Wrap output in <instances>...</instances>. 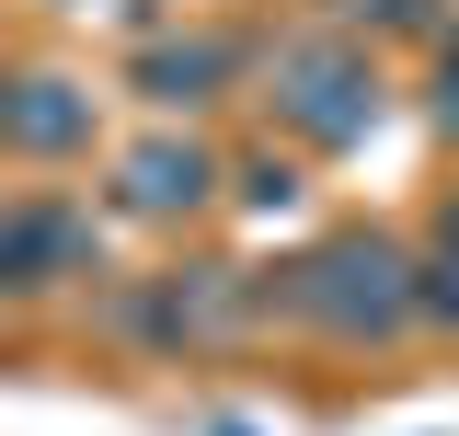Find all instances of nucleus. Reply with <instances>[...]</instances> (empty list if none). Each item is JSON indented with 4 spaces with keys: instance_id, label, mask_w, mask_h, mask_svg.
Wrapping results in <instances>:
<instances>
[{
    "instance_id": "nucleus-1",
    "label": "nucleus",
    "mask_w": 459,
    "mask_h": 436,
    "mask_svg": "<svg viewBox=\"0 0 459 436\" xmlns=\"http://www.w3.org/2000/svg\"><path fill=\"white\" fill-rule=\"evenodd\" d=\"M264 104H276V126L299 150H368L379 115H391V69L368 57V35L322 23V35H287L264 57Z\"/></svg>"
},
{
    "instance_id": "nucleus-2",
    "label": "nucleus",
    "mask_w": 459,
    "mask_h": 436,
    "mask_svg": "<svg viewBox=\"0 0 459 436\" xmlns=\"http://www.w3.org/2000/svg\"><path fill=\"white\" fill-rule=\"evenodd\" d=\"M413 275H425V253H402L391 230H344V241H322V253L287 265V310L310 333H333V344H391V333L425 322L413 310Z\"/></svg>"
},
{
    "instance_id": "nucleus-3",
    "label": "nucleus",
    "mask_w": 459,
    "mask_h": 436,
    "mask_svg": "<svg viewBox=\"0 0 459 436\" xmlns=\"http://www.w3.org/2000/svg\"><path fill=\"white\" fill-rule=\"evenodd\" d=\"M115 207L150 218V230L207 218V207H219V150H207V138H184V126H150V138L115 161Z\"/></svg>"
},
{
    "instance_id": "nucleus-4",
    "label": "nucleus",
    "mask_w": 459,
    "mask_h": 436,
    "mask_svg": "<svg viewBox=\"0 0 459 436\" xmlns=\"http://www.w3.org/2000/svg\"><path fill=\"white\" fill-rule=\"evenodd\" d=\"M253 69V47L241 35H161V47H138V104H161V115H195V104H219L230 81Z\"/></svg>"
},
{
    "instance_id": "nucleus-5",
    "label": "nucleus",
    "mask_w": 459,
    "mask_h": 436,
    "mask_svg": "<svg viewBox=\"0 0 459 436\" xmlns=\"http://www.w3.org/2000/svg\"><path fill=\"white\" fill-rule=\"evenodd\" d=\"M92 138H104L92 81H69V69H23V81H12V150H23V161H81Z\"/></svg>"
},
{
    "instance_id": "nucleus-6",
    "label": "nucleus",
    "mask_w": 459,
    "mask_h": 436,
    "mask_svg": "<svg viewBox=\"0 0 459 436\" xmlns=\"http://www.w3.org/2000/svg\"><path fill=\"white\" fill-rule=\"evenodd\" d=\"M47 287V230H35V196L0 207V299H35Z\"/></svg>"
},
{
    "instance_id": "nucleus-7",
    "label": "nucleus",
    "mask_w": 459,
    "mask_h": 436,
    "mask_svg": "<svg viewBox=\"0 0 459 436\" xmlns=\"http://www.w3.org/2000/svg\"><path fill=\"white\" fill-rule=\"evenodd\" d=\"M413 310L437 333H459V253H425V275H413Z\"/></svg>"
},
{
    "instance_id": "nucleus-8",
    "label": "nucleus",
    "mask_w": 459,
    "mask_h": 436,
    "mask_svg": "<svg viewBox=\"0 0 459 436\" xmlns=\"http://www.w3.org/2000/svg\"><path fill=\"white\" fill-rule=\"evenodd\" d=\"M322 12H333L344 35H356V23H379V35H402V23H437V0H322Z\"/></svg>"
},
{
    "instance_id": "nucleus-9",
    "label": "nucleus",
    "mask_w": 459,
    "mask_h": 436,
    "mask_svg": "<svg viewBox=\"0 0 459 436\" xmlns=\"http://www.w3.org/2000/svg\"><path fill=\"white\" fill-rule=\"evenodd\" d=\"M437 126H448V138H459V23H448V35H437Z\"/></svg>"
},
{
    "instance_id": "nucleus-10",
    "label": "nucleus",
    "mask_w": 459,
    "mask_h": 436,
    "mask_svg": "<svg viewBox=\"0 0 459 436\" xmlns=\"http://www.w3.org/2000/svg\"><path fill=\"white\" fill-rule=\"evenodd\" d=\"M437 253H459V207H448V218H437Z\"/></svg>"
},
{
    "instance_id": "nucleus-11",
    "label": "nucleus",
    "mask_w": 459,
    "mask_h": 436,
    "mask_svg": "<svg viewBox=\"0 0 459 436\" xmlns=\"http://www.w3.org/2000/svg\"><path fill=\"white\" fill-rule=\"evenodd\" d=\"M0 150H12V81H0Z\"/></svg>"
}]
</instances>
